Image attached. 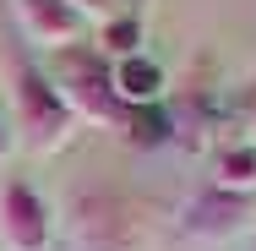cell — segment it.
I'll return each instance as SVG.
<instances>
[{"label": "cell", "instance_id": "obj_1", "mask_svg": "<svg viewBox=\"0 0 256 251\" xmlns=\"http://www.w3.org/2000/svg\"><path fill=\"white\" fill-rule=\"evenodd\" d=\"M66 235L76 251H153V207L120 186H76L66 191Z\"/></svg>", "mask_w": 256, "mask_h": 251}, {"label": "cell", "instance_id": "obj_2", "mask_svg": "<svg viewBox=\"0 0 256 251\" xmlns=\"http://www.w3.org/2000/svg\"><path fill=\"white\" fill-rule=\"evenodd\" d=\"M6 82H11V115H16V131L28 137L33 153H60L71 137H76V115H71L66 99L54 93V82H50L44 66H33L22 50H11Z\"/></svg>", "mask_w": 256, "mask_h": 251}, {"label": "cell", "instance_id": "obj_3", "mask_svg": "<svg viewBox=\"0 0 256 251\" xmlns=\"http://www.w3.org/2000/svg\"><path fill=\"white\" fill-rule=\"evenodd\" d=\"M54 93L66 99V109L76 115V126H114L126 115V104L114 93V66L109 55L93 44H71V50H54L50 66Z\"/></svg>", "mask_w": 256, "mask_h": 251}, {"label": "cell", "instance_id": "obj_4", "mask_svg": "<svg viewBox=\"0 0 256 251\" xmlns=\"http://www.w3.org/2000/svg\"><path fill=\"white\" fill-rule=\"evenodd\" d=\"M251 218H256L251 191H229V186L207 180L202 191H191L186 207H180V235L202 240V246H224V240H240L251 229Z\"/></svg>", "mask_w": 256, "mask_h": 251}, {"label": "cell", "instance_id": "obj_5", "mask_svg": "<svg viewBox=\"0 0 256 251\" xmlns=\"http://www.w3.org/2000/svg\"><path fill=\"white\" fill-rule=\"evenodd\" d=\"M50 235H54L50 202L22 175H6L0 180V240H6V251H50Z\"/></svg>", "mask_w": 256, "mask_h": 251}, {"label": "cell", "instance_id": "obj_6", "mask_svg": "<svg viewBox=\"0 0 256 251\" xmlns=\"http://www.w3.org/2000/svg\"><path fill=\"white\" fill-rule=\"evenodd\" d=\"M11 17H16V33L28 50H71L82 39V11L71 0H11Z\"/></svg>", "mask_w": 256, "mask_h": 251}, {"label": "cell", "instance_id": "obj_7", "mask_svg": "<svg viewBox=\"0 0 256 251\" xmlns=\"http://www.w3.org/2000/svg\"><path fill=\"white\" fill-rule=\"evenodd\" d=\"M114 93H120L126 109H131V104H158V93H164V71H158V60L148 50L131 55V60H114Z\"/></svg>", "mask_w": 256, "mask_h": 251}, {"label": "cell", "instance_id": "obj_8", "mask_svg": "<svg viewBox=\"0 0 256 251\" xmlns=\"http://www.w3.org/2000/svg\"><path fill=\"white\" fill-rule=\"evenodd\" d=\"M120 120H126L131 148H164V142L174 137V115H169V109H158V104H131Z\"/></svg>", "mask_w": 256, "mask_h": 251}, {"label": "cell", "instance_id": "obj_9", "mask_svg": "<svg viewBox=\"0 0 256 251\" xmlns=\"http://www.w3.org/2000/svg\"><path fill=\"white\" fill-rule=\"evenodd\" d=\"M212 186H229V191H256V142L218 148V158H212Z\"/></svg>", "mask_w": 256, "mask_h": 251}, {"label": "cell", "instance_id": "obj_10", "mask_svg": "<svg viewBox=\"0 0 256 251\" xmlns=\"http://www.w3.org/2000/svg\"><path fill=\"white\" fill-rule=\"evenodd\" d=\"M98 50L109 55V66L114 60H131V55H142V17L131 11V17H109L98 33Z\"/></svg>", "mask_w": 256, "mask_h": 251}, {"label": "cell", "instance_id": "obj_11", "mask_svg": "<svg viewBox=\"0 0 256 251\" xmlns=\"http://www.w3.org/2000/svg\"><path fill=\"white\" fill-rule=\"evenodd\" d=\"M71 6L82 11V22H88V17H104V22L114 17V0H71Z\"/></svg>", "mask_w": 256, "mask_h": 251}, {"label": "cell", "instance_id": "obj_12", "mask_svg": "<svg viewBox=\"0 0 256 251\" xmlns=\"http://www.w3.org/2000/svg\"><path fill=\"white\" fill-rule=\"evenodd\" d=\"M6 153H11V131H6V120H0V164H6Z\"/></svg>", "mask_w": 256, "mask_h": 251}]
</instances>
